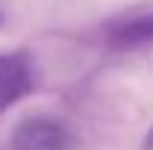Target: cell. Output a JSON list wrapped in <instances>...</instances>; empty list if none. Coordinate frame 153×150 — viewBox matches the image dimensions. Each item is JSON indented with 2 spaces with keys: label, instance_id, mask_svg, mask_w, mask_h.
<instances>
[{
  "label": "cell",
  "instance_id": "4",
  "mask_svg": "<svg viewBox=\"0 0 153 150\" xmlns=\"http://www.w3.org/2000/svg\"><path fill=\"white\" fill-rule=\"evenodd\" d=\"M141 150H153V127L147 130V135H144V144H141Z\"/></svg>",
  "mask_w": 153,
  "mask_h": 150
},
{
  "label": "cell",
  "instance_id": "5",
  "mask_svg": "<svg viewBox=\"0 0 153 150\" xmlns=\"http://www.w3.org/2000/svg\"><path fill=\"white\" fill-rule=\"evenodd\" d=\"M0 27H3V15H0Z\"/></svg>",
  "mask_w": 153,
  "mask_h": 150
},
{
  "label": "cell",
  "instance_id": "1",
  "mask_svg": "<svg viewBox=\"0 0 153 150\" xmlns=\"http://www.w3.org/2000/svg\"><path fill=\"white\" fill-rule=\"evenodd\" d=\"M71 130L50 115L21 118L12 130V150H71Z\"/></svg>",
  "mask_w": 153,
  "mask_h": 150
},
{
  "label": "cell",
  "instance_id": "3",
  "mask_svg": "<svg viewBox=\"0 0 153 150\" xmlns=\"http://www.w3.org/2000/svg\"><path fill=\"white\" fill-rule=\"evenodd\" d=\"M103 38L115 50H141L153 44V12L118 18L103 27Z\"/></svg>",
  "mask_w": 153,
  "mask_h": 150
},
{
  "label": "cell",
  "instance_id": "2",
  "mask_svg": "<svg viewBox=\"0 0 153 150\" xmlns=\"http://www.w3.org/2000/svg\"><path fill=\"white\" fill-rule=\"evenodd\" d=\"M36 59L27 50L0 53V112L36 91Z\"/></svg>",
  "mask_w": 153,
  "mask_h": 150
}]
</instances>
